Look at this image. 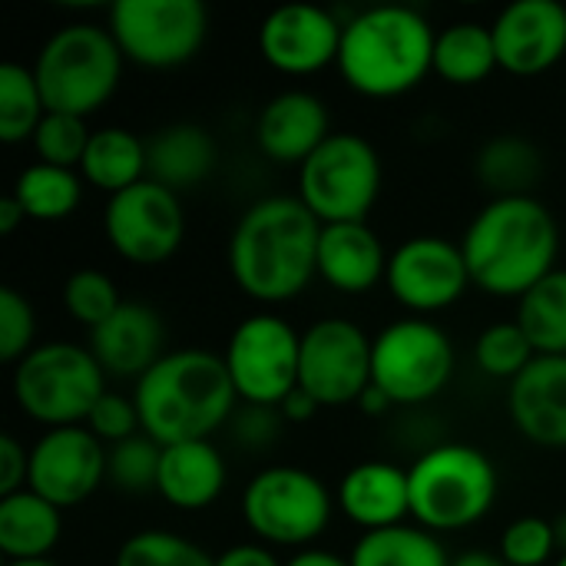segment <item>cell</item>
Returning <instances> with one entry per match:
<instances>
[{"label": "cell", "instance_id": "6da1fadb", "mask_svg": "<svg viewBox=\"0 0 566 566\" xmlns=\"http://www.w3.org/2000/svg\"><path fill=\"white\" fill-rule=\"evenodd\" d=\"M318 239L322 222L298 196H265L229 235V275L252 302L285 305L318 275Z\"/></svg>", "mask_w": 566, "mask_h": 566}, {"label": "cell", "instance_id": "7a4b0ae2", "mask_svg": "<svg viewBox=\"0 0 566 566\" xmlns=\"http://www.w3.org/2000/svg\"><path fill=\"white\" fill-rule=\"evenodd\" d=\"M461 252L471 282L494 298H524L557 269L560 229L537 196L491 199L464 229Z\"/></svg>", "mask_w": 566, "mask_h": 566}, {"label": "cell", "instance_id": "3957f363", "mask_svg": "<svg viewBox=\"0 0 566 566\" xmlns=\"http://www.w3.org/2000/svg\"><path fill=\"white\" fill-rule=\"evenodd\" d=\"M133 405L143 431L169 448L186 441H212L216 431L229 428L239 395L222 355L206 348H179L166 352L133 385Z\"/></svg>", "mask_w": 566, "mask_h": 566}, {"label": "cell", "instance_id": "277c9868", "mask_svg": "<svg viewBox=\"0 0 566 566\" xmlns=\"http://www.w3.org/2000/svg\"><path fill=\"white\" fill-rule=\"evenodd\" d=\"M431 20L405 3H381L345 20L338 70L345 83L368 99H395L434 73Z\"/></svg>", "mask_w": 566, "mask_h": 566}, {"label": "cell", "instance_id": "5b68a950", "mask_svg": "<svg viewBox=\"0 0 566 566\" xmlns=\"http://www.w3.org/2000/svg\"><path fill=\"white\" fill-rule=\"evenodd\" d=\"M411 484V517L431 534L468 531L481 524L501 491L494 461L464 441L431 444L408 468Z\"/></svg>", "mask_w": 566, "mask_h": 566}, {"label": "cell", "instance_id": "8992f818", "mask_svg": "<svg viewBox=\"0 0 566 566\" xmlns=\"http://www.w3.org/2000/svg\"><path fill=\"white\" fill-rule=\"evenodd\" d=\"M123 50L109 27L66 23L46 36L33 60V76L43 93L46 113L90 116L116 93L123 76Z\"/></svg>", "mask_w": 566, "mask_h": 566}, {"label": "cell", "instance_id": "52a82bcc", "mask_svg": "<svg viewBox=\"0 0 566 566\" xmlns=\"http://www.w3.org/2000/svg\"><path fill=\"white\" fill-rule=\"evenodd\" d=\"M10 391L17 408L36 424H86L93 405L106 395V371L90 348L76 342H43L13 365Z\"/></svg>", "mask_w": 566, "mask_h": 566}, {"label": "cell", "instance_id": "ba28073f", "mask_svg": "<svg viewBox=\"0 0 566 566\" xmlns=\"http://www.w3.org/2000/svg\"><path fill=\"white\" fill-rule=\"evenodd\" d=\"M335 497L318 474L295 464L262 468L242 491V521L265 547L308 551L332 524Z\"/></svg>", "mask_w": 566, "mask_h": 566}, {"label": "cell", "instance_id": "9c48e42d", "mask_svg": "<svg viewBox=\"0 0 566 566\" xmlns=\"http://www.w3.org/2000/svg\"><path fill=\"white\" fill-rule=\"evenodd\" d=\"M381 156L358 133H332L298 166V199L322 226L365 222L381 196Z\"/></svg>", "mask_w": 566, "mask_h": 566}, {"label": "cell", "instance_id": "30bf717a", "mask_svg": "<svg viewBox=\"0 0 566 566\" xmlns=\"http://www.w3.org/2000/svg\"><path fill=\"white\" fill-rule=\"evenodd\" d=\"M454 378V342L428 318H398L371 338V385L395 408L438 398Z\"/></svg>", "mask_w": 566, "mask_h": 566}, {"label": "cell", "instance_id": "8fae6325", "mask_svg": "<svg viewBox=\"0 0 566 566\" xmlns=\"http://www.w3.org/2000/svg\"><path fill=\"white\" fill-rule=\"evenodd\" d=\"M302 332L275 312L242 318L222 352L229 378L242 405L279 408L298 388Z\"/></svg>", "mask_w": 566, "mask_h": 566}, {"label": "cell", "instance_id": "7c38bea8", "mask_svg": "<svg viewBox=\"0 0 566 566\" xmlns=\"http://www.w3.org/2000/svg\"><path fill=\"white\" fill-rule=\"evenodd\" d=\"M109 33L129 63L176 70L202 50L209 10L199 0H116Z\"/></svg>", "mask_w": 566, "mask_h": 566}, {"label": "cell", "instance_id": "4fadbf2b", "mask_svg": "<svg viewBox=\"0 0 566 566\" xmlns=\"http://www.w3.org/2000/svg\"><path fill=\"white\" fill-rule=\"evenodd\" d=\"M298 388L318 408L358 405L371 388V338L348 318H318L302 332Z\"/></svg>", "mask_w": 566, "mask_h": 566}, {"label": "cell", "instance_id": "5bb4252c", "mask_svg": "<svg viewBox=\"0 0 566 566\" xmlns=\"http://www.w3.org/2000/svg\"><path fill=\"white\" fill-rule=\"evenodd\" d=\"M103 232L113 252L133 265H159L176 255L186 239V212L179 192L143 179L106 199Z\"/></svg>", "mask_w": 566, "mask_h": 566}, {"label": "cell", "instance_id": "9a60e30c", "mask_svg": "<svg viewBox=\"0 0 566 566\" xmlns=\"http://www.w3.org/2000/svg\"><path fill=\"white\" fill-rule=\"evenodd\" d=\"M385 285L401 308L434 315L461 302L474 282L461 242L444 235H411L388 255Z\"/></svg>", "mask_w": 566, "mask_h": 566}, {"label": "cell", "instance_id": "2e32d148", "mask_svg": "<svg viewBox=\"0 0 566 566\" xmlns=\"http://www.w3.org/2000/svg\"><path fill=\"white\" fill-rule=\"evenodd\" d=\"M106 481V444L86 428H50L30 448L27 488L60 511L86 504Z\"/></svg>", "mask_w": 566, "mask_h": 566}, {"label": "cell", "instance_id": "e0dca14e", "mask_svg": "<svg viewBox=\"0 0 566 566\" xmlns=\"http://www.w3.org/2000/svg\"><path fill=\"white\" fill-rule=\"evenodd\" d=\"M345 23L312 3H289L272 10L259 27L262 60L285 76H312L338 63Z\"/></svg>", "mask_w": 566, "mask_h": 566}, {"label": "cell", "instance_id": "ac0fdd59", "mask_svg": "<svg viewBox=\"0 0 566 566\" xmlns=\"http://www.w3.org/2000/svg\"><path fill=\"white\" fill-rule=\"evenodd\" d=\"M491 33L504 73H547L566 56V7L557 0H514L494 17Z\"/></svg>", "mask_w": 566, "mask_h": 566}, {"label": "cell", "instance_id": "d6986e66", "mask_svg": "<svg viewBox=\"0 0 566 566\" xmlns=\"http://www.w3.org/2000/svg\"><path fill=\"white\" fill-rule=\"evenodd\" d=\"M507 415L537 448H566V355H537L507 385Z\"/></svg>", "mask_w": 566, "mask_h": 566}, {"label": "cell", "instance_id": "ffe728a7", "mask_svg": "<svg viewBox=\"0 0 566 566\" xmlns=\"http://www.w3.org/2000/svg\"><path fill=\"white\" fill-rule=\"evenodd\" d=\"M93 358L106 378L139 381L166 355V325L163 315L146 302H123L99 328L90 332Z\"/></svg>", "mask_w": 566, "mask_h": 566}, {"label": "cell", "instance_id": "44dd1931", "mask_svg": "<svg viewBox=\"0 0 566 566\" xmlns=\"http://www.w3.org/2000/svg\"><path fill=\"white\" fill-rule=\"evenodd\" d=\"M332 136V116L322 96L285 90L255 116V146L275 166H302Z\"/></svg>", "mask_w": 566, "mask_h": 566}, {"label": "cell", "instance_id": "7402d4cb", "mask_svg": "<svg viewBox=\"0 0 566 566\" xmlns=\"http://www.w3.org/2000/svg\"><path fill=\"white\" fill-rule=\"evenodd\" d=\"M335 504L365 534L408 524L411 517L408 468H398L391 461H361L352 471H345V478L338 481Z\"/></svg>", "mask_w": 566, "mask_h": 566}, {"label": "cell", "instance_id": "603a6c76", "mask_svg": "<svg viewBox=\"0 0 566 566\" xmlns=\"http://www.w3.org/2000/svg\"><path fill=\"white\" fill-rule=\"evenodd\" d=\"M388 255L378 232L368 222L322 226L318 239V279L345 295H365L385 282Z\"/></svg>", "mask_w": 566, "mask_h": 566}, {"label": "cell", "instance_id": "cb8c5ba5", "mask_svg": "<svg viewBox=\"0 0 566 566\" xmlns=\"http://www.w3.org/2000/svg\"><path fill=\"white\" fill-rule=\"evenodd\" d=\"M226 478V458L212 441H186L163 448L156 491L169 507L182 514H199L222 497Z\"/></svg>", "mask_w": 566, "mask_h": 566}, {"label": "cell", "instance_id": "d4e9b609", "mask_svg": "<svg viewBox=\"0 0 566 566\" xmlns=\"http://www.w3.org/2000/svg\"><path fill=\"white\" fill-rule=\"evenodd\" d=\"M219 163L216 136L199 123H169L146 139V179L186 192L202 186Z\"/></svg>", "mask_w": 566, "mask_h": 566}, {"label": "cell", "instance_id": "484cf974", "mask_svg": "<svg viewBox=\"0 0 566 566\" xmlns=\"http://www.w3.org/2000/svg\"><path fill=\"white\" fill-rule=\"evenodd\" d=\"M63 534V511L30 488L0 497V554L7 564L50 560Z\"/></svg>", "mask_w": 566, "mask_h": 566}, {"label": "cell", "instance_id": "4316f807", "mask_svg": "<svg viewBox=\"0 0 566 566\" xmlns=\"http://www.w3.org/2000/svg\"><path fill=\"white\" fill-rule=\"evenodd\" d=\"M474 176L491 192V199L534 196V186L544 176V153L521 133H497L478 146Z\"/></svg>", "mask_w": 566, "mask_h": 566}, {"label": "cell", "instance_id": "83f0119b", "mask_svg": "<svg viewBox=\"0 0 566 566\" xmlns=\"http://www.w3.org/2000/svg\"><path fill=\"white\" fill-rule=\"evenodd\" d=\"M80 176L103 196H119L146 179V139L126 126L93 129L90 146L80 163Z\"/></svg>", "mask_w": 566, "mask_h": 566}, {"label": "cell", "instance_id": "f1b7e54d", "mask_svg": "<svg viewBox=\"0 0 566 566\" xmlns=\"http://www.w3.org/2000/svg\"><path fill=\"white\" fill-rule=\"evenodd\" d=\"M497 46L491 23L458 20L438 30L434 40V73L451 86H478L497 70Z\"/></svg>", "mask_w": 566, "mask_h": 566}, {"label": "cell", "instance_id": "f546056e", "mask_svg": "<svg viewBox=\"0 0 566 566\" xmlns=\"http://www.w3.org/2000/svg\"><path fill=\"white\" fill-rule=\"evenodd\" d=\"M352 566H451L448 547L438 534L418 524H398L385 531H368L355 541Z\"/></svg>", "mask_w": 566, "mask_h": 566}, {"label": "cell", "instance_id": "4dcf8cb0", "mask_svg": "<svg viewBox=\"0 0 566 566\" xmlns=\"http://www.w3.org/2000/svg\"><path fill=\"white\" fill-rule=\"evenodd\" d=\"M10 196L23 206L27 219L60 222V219L73 216L83 199V176L76 169L33 163V166L20 169Z\"/></svg>", "mask_w": 566, "mask_h": 566}, {"label": "cell", "instance_id": "1f68e13d", "mask_svg": "<svg viewBox=\"0 0 566 566\" xmlns=\"http://www.w3.org/2000/svg\"><path fill=\"white\" fill-rule=\"evenodd\" d=\"M514 322L537 355H566V269L557 265L517 302Z\"/></svg>", "mask_w": 566, "mask_h": 566}, {"label": "cell", "instance_id": "d6a6232c", "mask_svg": "<svg viewBox=\"0 0 566 566\" xmlns=\"http://www.w3.org/2000/svg\"><path fill=\"white\" fill-rule=\"evenodd\" d=\"M43 116H46V103L36 86L33 66L13 60L0 63V139L7 146L33 139Z\"/></svg>", "mask_w": 566, "mask_h": 566}, {"label": "cell", "instance_id": "836d02e7", "mask_svg": "<svg viewBox=\"0 0 566 566\" xmlns=\"http://www.w3.org/2000/svg\"><path fill=\"white\" fill-rule=\"evenodd\" d=\"M113 566H216V557L182 534L149 527L119 544Z\"/></svg>", "mask_w": 566, "mask_h": 566}, {"label": "cell", "instance_id": "e575fe53", "mask_svg": "<svg viewBox=\"0 0 566 566\" xmlns=\"http://www.w3.org/2000/svg\"><path fill=\"white\" fill-rule=\"evenodd\" d=\"M537 358L531 338L524 335V328L517 322H494L478 335L474 345V361L478 368L494 378V381H514L524 375V368Z\"/></svg>", "mask_w": 566, "mask_h": 566}, {"label": "cell", "instance_id": "d590c367", "mask_svg": "<svg viewBox=\"0 0 566 566\" xmlns=\"http://www.w3.org/2000/svg\"><path fill=\"white\" fill-rule=\"evenodd\" d=\"M159 461H163V444L153 441L146 431H139V434L106 448V481L126 494L156 491Z\"/></svg>", "mask_w": 566, "mask_h": 566}, {"label": "cell", "instance_id": "8d00e7d4", "mask_svg": "<svg viewBox=\"0 0 566 566\" xmlns=\"http://www.w3.org/2000/svg\"><path fill=\"white\" fill-rule=\"evenodd\" d=\"M123 305L116 282L99 269H76L63 282V308L83 328H99Z\"/></svg>", "mask_w": 566, "mask_h": 566}, {"label": "cell", "instance_id": "74e56055", "mask_svg": "<svg viewBox=\"0 0 566 566\" xmlns=\"http://www.w3.org/2000/svg\"><path fill=\"white\" fill-rule=\"evenodd\" d=\"M90 136H93V129H86L83 116L46 113L30 143H33L36 163L60 166V169H80L83 153L90 146Z\"/></svg>", "mask_w": 566, "mask_h": 566}, {"label": "cell", "instance_id": "f35d334b", "mask_svg": "<svg viewBox=\"0 0 566 566\" xmlns=\"http://www.w3.org/2000/svg\"><path fill=\"white\" fill-rule=\"evenodd\" d=\"M554 521L547 517H517L501 534V557L511 566H547L557 554Z\"/></svg>", "mask_w": 566, "mask_h": 566}, {"label": "cell", "instance_id": "ab89813d", "mask_svg": "<svg viewBox=\"0 0 566 566\" xmlns=\"http://www.w3.org/2000/svg\"><path fill=\"white\" fill-rule=\"evenodd\" d=\"M33 338H36L33 305L17 289L3 285L0 289V361L17 365L20 358H27L36 348Z\"/></svg>", "mask_w": 566, "mask_h": 566}, {"label": "cell", "instance_id": "60d3db41", "mask_svg": "<svg viewBox=\"0 0 566 566\" xmlns=\"http://www.w3.org/2000/svg\"><path fill=\"white\" fill-rule=\"evenodd\" d=\"M86 428H90L103 444H109V448L143 431L139 411H136L133 398L116 395V391H106V395L93 405V411H90V418H86Z\"/></svg>", "mask_w": 566, "mask_h": 566}, {"label": "cell", "instance_id": "b9f144b4", "mask_svg": "<svg viewBox=\"0 0 566 566\" xmlns=\"http://www.w3.org/2000/svg\"><path fill=\"white\" fill-rule=\"evenodd\" d=\"M282 411L279 408H265V405H239L232 421H229V434L235 444H242L245 451H265L275 444L279 431H282Z\"/></svg>", "mask_w": 566, "mask_h": 566}, {"label": "cell", "instance_id": "7bdbcfd3", "mask_svg": "<svg viewBox=\"0 0 566 566\" xmlns=\"http://www.w3.org/2000/svg\"><path fill=\"white\" fill-rule=\"evenodd\" d=\"M27 474H30V451L17 438L3 434L0 438V497L23 491Z\"/></svg>", "mask_w": 566, "mask_h": 566}, {"label": "cell", "instance_id": "ee69618b", "mask_svg": "<svg viewBox=\"0 0 566 566\" xmlns=\"http://www.w3.org/2000/svg\"><path fill=\"white\" fill-rule=\"evenodd\" d=\"M216 566H285L279 564L275 551L259 544V541H245V544H232L222 554H216Z\"/></svg>", "mask_w": 566, "mask_h": 566}, {"label": "cell", "instance_id": "f6af8a7d", "mask_svg": "<svg viewBox=\"0 0 566 566\" xmlns=\"http://www.w3.org/2000/svg\"><path fill=\"white\" fill-rule=\"evenodd\" d=\"M279 411H282V418H285V421H292V424H305V421H312L322 408H318V401H315L312 395H305L302 388H295V391L279 405Z\"/></svg>", "mask_w": 566, "mask_h": 566}, {"label": "cell", "instance_id": "bcb514c9", "mask_svg": "<svg viewBox=\"0 0 566 566\" xmlns=\"http://www.w3.org/2000/svg\"><path fill=\"white\" fill-rule=\"evenodd\" d=\"M285 566H352L348 557H338L332 551H318V547H308V551H298Z\"/></svg>", "mask_w": 566, "mask_h": 566}, {"label": "cell", "instance_id": "7dc6e473", "mask_svg": "<svg viewBox=\"0 0 566 566\" xmlns=\"http://www.w3.org/2000/svg\"><path fill=\"white\" fill-rule=\"evenodd\" d=\"M20 222H27L23 206H20L13 196H3V199H0V232H3V235H10V232H17V229H20Z\"/></svg>", "mask_w": 566, "mask_h": 566}, {"label": "cell", "instance_id": "c3c4849f", "mask_svg": "<svg viewBox=\"0 0 566 566\" xmlns=\"http://www.w3.org/2000/svg\"><path fill=\"white\" fill-rule=\"evenodd\" d=\"M451 566H511L501 554H494V551H464V554H458Z\"/></svg>", "mask_w": 566, "mask_h": 566}, {"label": "cell", "instance_id": "681fc988", "mask_svg": "<svg viewBox=\"0 0 566 566\" xmlns=\"http://www.w3.org/2000/svg\"><path fill=\"white\" fill-rule=\"evenodd\" d=\"M358 408H361L365 415H375V418H378V415H385V411H388V408H395V405L388 401V395H385L381 388H375V385H371V388L361 395Z\"/></svg>", "mask_w": 566, "mask_h": 566}, {"label": "cell", "instance_id": "f907efd6", "mask_svg": "<svg viewBox=\"0 0 566 566\" xmlns=\"http://www.w3.org/2000/svg\"><path fill=\"white\" fill-rule=\"evenodd\" d=\"M554 534H557L560 554H566V514H557V517H554Z\"/></svg>", "mask_w": 566, "mask_h": 566}, {"label": "cell", "instance_id": "816d5d0a", "mask_svg": "<svg viewBox=\"0 0 566 566\" xmlns=\"http://www.w3.org/2000/svg\"><path fill=\"white\" fill-rule=\"evenodd\" d=\"M7 566H56L53 560H17V564H7Z\"/></svg>", "mask_w": 566, "mask_h": 566}, {"label": "cell", "instance_id": "f5cc1de1", "mask_svg": "<svg viewBox=\"0 0 566 566\" xmlns=\"http://www.w3.org/2000/svg\"><path fill=\"white\" fill-rule=\"evenodd\" d=\"M554 566H566V554H560V557H557V564Z\"/></svg>", "mask_w": 566, "mask_h": 566}]
</instances>
